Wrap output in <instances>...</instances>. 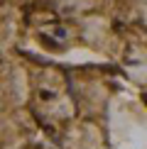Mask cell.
Instances as JSON below:
<instances>
[{
  "instance_id": "cell-1",
  "label": "cell",
  "mask_w": 147,
  "mask_h": 149,
  "mask_svg": "<svg viewBox=\"0 0 147 149\" xmlns=\"http://www.w3.org/2000/svg\"><path fill=\"white\" fill-rule=\"evenodd\" d=\"M145 103H147V95H145Z\"/></svg>"
}]
</instances>
